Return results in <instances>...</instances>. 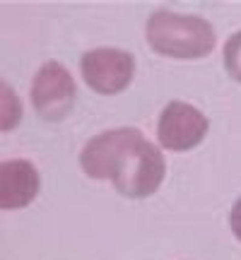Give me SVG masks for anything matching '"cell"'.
<instances>
[{
    "label": "cell",
    "mask_w": 241,
    "mask_h": 260,
    "mask_svg": "<svg viewBox=\"0 0 241 260\" xmlns=\"http://www.w3.org/2000/svg\"><path fill=\"white\" fill-rule=\"evenodd\" d=\"M80 167L89 178L111 181L113 188L130 200L155 195L167 174L162 149L142 138L138 128L99 133L84 145Z\"/></svg>",
    "instance_id": "1"
},
{
    "label": "cell",
    "mask_w": 241,
    "mask_h": 260,
    "mask_svg": "<svg viewBox=\"0 0 241 260\" xmlns=\"http://www.w3.org/2000/svg\"><path fill=\"white\" fill-rule=\"evenodd\" d=\"M145 39L155 53L176 60H198L210 56L217 44L215 29L207 19L198 15H181L167 8H159L149 15Z\"/></svg>",
    "instance_id": "2"
},
{
    "label": "cell",
    "mask_w": 241,
    "mask_h": 260,
    "mask_svg": "<svg viewBox=\"0 0 241 260\" xmlns=\"http://www.w3.org/2000/svg\"><path fill=\"white\" fill-rule=\"evenodd\" d=\"M32 104L34 111L48 123H58L68 118L75 106V80L68 73V68L58 60H48L39 68V73L34 75L32 82Z\"/></svg>",
    "instance_id": "3"
},
{
    "label": "cell",
    "mask_w": 241,
    "mask_h": 260,
    "mask_svg": "<svg viewBox=\"0 0 241 260\" xmlns=\"http://www.w3.org/2000/svg\"><path fill=\"white\" fill-rule=\"evenodd\" d=\"M87 87L97 94L111 96L123 92L135 77V56L123 48H92L80 60Z\"/></svg>",
    "instance_id": "4"
},
{
    "label": "cell",
    "mask_w": 241,
    "mask_h": 260,
    "mask_svg": "<svg viewBox=\"0 0 241 260\" xmlns=\"http://www.w3.org/2000/svg\"><path fill=\"white\" fill-rule=\"evenodd\" d=\"M210 130V121L203 111L186 102H169L157 121V140L171 152H188L198 147Z\"/></svg>",
    "instance_id": "5"
},
{
    "label": "cell",
    "mask_w": 241,
    "mask_h": 260,
    "mask_svg": "<svg viewBox=\"0 0 241 260\" xmlns=\"http://www.w3.org/2000/svg\"><path fill=\"white\" fill-rule=\"evenodd\" d=\"M41 190V176L29 159H5L0 164V207L22 210Z\"/></svg>",
    "instance_id": "6"
},
{
    "label": "cell",
    "mask_w": 241,
    "mask_h": 260,
    "mask_svg": "<svg viewBox=\"0 0 241 260\" xmlns=\"http://www.w3.org/2000/svg\"><path fill=\"white\" fill-rule=\"evenodd\" d=\"M222 60H224V68H227L229 77L241 82V29L227 39L224 51H222Z\"/></svg>",
    "instance_id": "7"
},
{
    "label": "cell",
    "mask_w": 241,
    "mask_h": 260,
    "mask_svg": "<svg viewBox=\"0 0 241 260\" xmlns=\"http://www.w3.org/2000/svg\"><path fill=\"white\" fill-rule=\"evenodd\" d=\"M3 99H5V109H3V130L17 128L19 118H22V104H19L17 94H12L8 82H3Z\"/></svg>",
    "instance_id": "8"
},
{
    "label": "cell",
    "mask_w": 241,
    "mask_h": 260,
    "mask_svg": "<svg viewBox=\"0 0 241 260\" xmlns=\"http://www.w3.org/2000/svg\"><path fill=\"white\" fill-rule=\"evenodd\" d=\"M229 226H232L234 236L241 241V198L234 203V207H232V214H229Z\"/></svg>",
    "instance_id": "9"
}]
</instances>
